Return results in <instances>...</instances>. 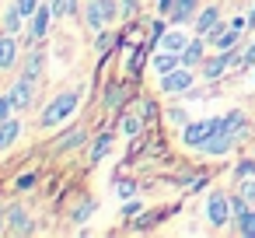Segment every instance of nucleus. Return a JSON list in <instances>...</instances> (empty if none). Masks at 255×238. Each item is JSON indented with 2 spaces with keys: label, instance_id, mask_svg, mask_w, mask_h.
Listing matches in <instances>:
<instances>
[{
  "label": "nucleus",
  "instance_id": "nucleus-38",
  "mask_svg": "<svg viewBox=\"0 0 255 238\" xmlns=\"http://www.w3.org/2000/svg\"><path fill=\"white\" fill-rule=\"evenodd\" d=\"M14 186H18V193H28V189H35V175H32V172H28V175H18Z\"/></svg>",
  "mask_w": 255,
  "mask_h": 238
},
{
  "label": "nucleus",
  "instance_id": "nucleus-26",
  "mask_svg": "<svg viewBox=\"0 0 255 238\" xmlns=\"http://www.w3.org/2000/svg\"><path fill=\"white\" fill-rule=\"evenodd\" d=\"M241 32H245V28H238V25H227V28H224V32L213 39V46H217V49H234V46L241 42Z\"/></svg>",
  "mask_w": 255,
  "mask_h": 238
},
{
  "label": "nucleus",
  "instance_id": "nucleus-9",
  "mask_svg": "<svg viewBox=\"0 0 255 238\" xmlns=\"http://www.w3.org/2000/svg\"><path fill=\"white\" fill-rule=\"evenodd\" d=\"M35 88H39V81H32V77H18V81H11V98H14V109L18 112H25V109H32L35 105Z\"/></svg>",
  "mask_w": 255,
  "mask_h": 238
},
{
  "label": "nucleus",
  "instance_id": "nucleus-3",
  "mask_svg": "<svg viewBox=\"0 0 255 238\" xmlns=\"http://www.w3.org/2000/svg\"><path fill=\"white\" fill-rule=\"evenodd\" d=\"M217 126H220V116H217V119H196V123L189 119V123L182 126V144H185V147H192V151H199V147L213 137V130H217Z\"/></svg>",
  "mask_w": 255,
  "mask_h": 238
},
{
  "label": "nucleus",
  "instance_id": "nucleus-37",
  "mask_svg": "<svg viewBox=\"0 0 255 238\" xmlns=\"http://www.w3.org/2000/svg\"><path fill=\"white\" fill-rule=\"evenodd\" d=\"M140 116H143V119H147V123H150V119H154V116H157V105H154V102H150V98H143V102H140Z\"/></svg>",
  "mask_w": 255,
  "mask_h": 238
},
{
  "label": "nucleus",
  "instance_id": "nucleus-5",
  "mask_svg": "<svg viewBox=\"0 0 255 238\" xmlns=\"http://www.w3.org/2000/svg\"><path fill=\"white\" fill-rule=\"evenodd\" d=\"M192 28H196V35H203L206 42H213L227 25L220 21V7H217V4H210V7H203V11L196 14V25H192Z\"/></svg>",
  "mask_w": 255,
  "mask_h": 238
},
{
  "label": "nucleus",
  "instance_id": "nucleus-14",
  "mask_svg": "<svg viewBox=\"0 0 255 238\" xmlns=\"http://www.w3.org/2000/svg\"><path fill=\"white\" fill-rule=\"evenodd\" d=\"M178 56H182V67H192V70L203 67V60H206V39H203V35H192L189 46H185Z\"/></svg>",
  "mask_w": 255,
  "mask_h": 238
},
{
  "label": "nucleus",
  "instance_id": "nucleus-2",
  "mask_svg": "<svg viewBox=\"0 0 255 238\" xmlns=\"http://www.w3.org/2000/svg\"><path fill=\"white\" fill-rule=\"evenodd\" d=\"M241 53H245V49L234 46V49H217L213 56H206L203 67H199V70H203V81H220L231 67H241Z\"/></svg>",
  "mask_w": 255,
  "mask_h": 238
},
{
  "label": "nucleus",
  "instance_id": "nucleus-39",
  "mask_svg": "<svg viewBox=\"0 0 255 238\" xmlns=\"http://www.w3.org/2000/svg\"><path fill=\"white\" fill-rule=\"evenodd\" d=\"M241 67H255V42H252V46L241 53Z\"/></svg>",
  "mask_w": 255,
  "mask_h": 238
},
{
  "label": "nucleus",
  "instance_id": "nucleus-29",
  "mask_svg": "<svg viewBox=\"0 0 255 238\" xmlns=\"http://www.w3.org/2000/svg\"><path fill=\"white\" fill-rule=\"evenodd\" d=\"M14 112H18L14 109V98H11V91H4V95H0V123H7Z\"/></svg>",
  "mask_w": 255,
  "mask_h": 238
},
{
  "label": "nucleus",
  "instance_id": "nucleus-19",
  "mask_svg": "<svg viewBox=\"0 0 255 238\" xmlns=\"http://www.w3.org/2000/svg\"><path fill=\"white\" fill-rule=\"evenodd\" d=\"M185 46H189V35H185L178 25H175V28H168V32L161 35V42H157V49H168V53H182Z\"/></svg>",
  "mask_w": 255,
  "mask_h": 238
},
{
  "label": "nucleus",
  "instance_id": "nucleus-12",
  "mask_svg": "<svg viewBox=\"0 0 255 238\" xmlns=\"http://www.w3.org/2000/svg\"><path fill=\"white\" fill-rule=\"evenodd\" d=\"M21 46H18V35H7L0 32V70H14L21 63Z\"/></svg>",
  "mask_w": 255,
  "mask_h": 238
},
{
  "label": "nucleus",
  "instance_id": "nucleus-11",
  "mask_svg": "<svg viewBox=\"0 0 255 238\" xmlns=\"http://www.w3.org/2000/svg\"><path fill=\"white\" fill-rule=\"evenodd\" d=\"M84 25H88V32H91V35L112 25V21H109V7H105V0H88V4H84Z\"/></svg>",
  "mask_w": 255,
  "mask_h": 238
},
{
  "label": "nucleus",
  "instance_id": "nucleus-34",
  "mask_svg": "<svg viewBox=\"0 0 255 238\" xmlns=\"http://www.w3.org/2000/svg\"><path fill=\"white\" fill-rule=\"evenodd\" d=\"M238 193H241V196L255 207V175H252V179H241V189H238Z\"/></svg>",
  "mask_w": 255,
  "mask_h": 238
},
{
  "label": "nucleus",
  "instance_id": "nucleus-6",
  "mask_svg": "<svg viewBox=\"0 0 255 238\" xmlns=\"http://www.w3.org/2000/svg\"><path fill=\"white\" fill-rule=\"evenodd\" d=\"M231 217H234V214H231V196L220 193V189H213V193L206 196V221H210L213 228H224Z\"/></svg>",
  "mask_w": 255,
  "mask_h": 238
},
{
  "label": "nucleus",
  "instance_id": "nucleus-13",
  "mask_svg": "<svg viewBox=\"0 0 255 238\" xmlns=\"http://www.w3.org/2000/svg\"><path fill=\"white\" fill-rule=\"evenodd\" d=\"M42 70H46V49L35 46V49H28L21 56V74L32 77V81H42Z\"/></svg>",
  "mask_w": 255,
  "mask_h": 238
},
{
  "label": "nucleus",
  "instance_id": "nucleus-36",
  "mask_svg": "<svg viewBox=\"0 0 255 238\" xmlns=\"http://www.w3.org/2000/svg\"><path fill=\"white\" fill-rule=\"evenodd\" d=\"M248 207H252V203H248L241 193H234V196H231V214H234V217H238V214H245Z\"/></svg>",
  "mask_w": 255,
  "mask_h": 238
},
{
  "label": "nucleus",
  "instance_id": "nucleus-35",
  "mask_svg": "<svg viewBox=\"0 0 255 238\" xmlns=\"http://www.w3.org/2000/svg\"><path fill=\"white\" fill-rule=\"evenodd\" d=\"M116 193H119V200H133V193H136V182H116Z\"/></svg>",
  "mask_w": 255,
  "mask_h": 238
},
{
  "label": "nucleus",
  "instance_id": "nucleus-7",
  "mask_svg": "<svg viewBox=\"0 0 255 238\" xmlns=\"http://www.w3.org/2000/svg\"><path fill=\"white\" fill-rule=\"evenodd\" d=\"M4 231H7V235H32V231H35L32 214H28L21 203L7 207V210H4Z\"/></svg>",
  "mask_w": 255,
  "mask_h": 238
},
{
  "label": "nucleus",
  "instance_id": "nucleus-20",
  "mask_svg": "<svg viewBox=\"0 0 255 238\" xmlns=\"http://www.w3.org/2000/svg\"><path fill=\"white\" fill-rule=\"evenodd\" d=\"M116 46H119V35L112 32V25H109V28H102V32H95V53H98V56H105V60H109Z\"/></svg>",
  "mask_w": 255,
  "mask_h": 238
},
{
  "label": "nucleus",
  "instance_id": "nucleus-23",
  "mask_svg": "<svg viewBox=\"0 0 255 238\" xmlns=\"http://www.w3.org/2000/svg\"><path fill=\"white\" fill-rule=\"evenodd\" d=\"M150 63H154V70H157V77H161V74H171L175 67H182V56H178V53L161 49V53H154V60H150Z\"/></svg>",
  "mask_w": 255,
  "mask_h": 238
},
{
  "label": "nucleus",
  "instance_id": "nucleus-25",
  "mask_svg": "<svg viewBox=\"0 0 255 238\" xmlns=\"http://www.w3.org/2000/svg\"><path fill=\"white\" fill-rule=\"evenodd\" d=\"M126 81H112L109 88H105V109H119L123 102H126Z\"/></svg>",
  "mask_w": 255,
  "mask_h": 238
},
{
  "label": "nucleus",
  "instance_id": "nucleus-28",
  "mask_svg": "<svg viewBox=\"0 0 255 238\" xmlns=\"http://www.w3.org/2000/svg\"><path fill=\"white\" fill-rule=\"evenodd\" d=\"M234 228H238V235L255 238V207H248L245 214H238V217H234Z\"/></svg>",
  "mask_w": 255,
  "mask_h": 238
},
{
  "label": "nucleus",
  "instance_id": "nucleus-18",
  "mask_svg": "<svg viewBox=\"0 0 255 238\" xmlns=\"http://www.w3.org/2000/svg\"><path fill=\"white\" fill-rule=\"evenodd\" d=\"M21 119L18 116H11L7 123H0V154H4V151H11L14 144H18V137H21Z\"/></svg>",
  "mask_w": 255,
  "mask_h": 238
},
{
  "label": "nucleus",
  "instance_id": "nucleus-10",
  "mask_svg": "<svg viewBox=\"0 0 255 238\" xmlns=\"http://www.w3.org/2000/svg\"><path fill=\"white\" fill-rule=\"evenodd\" d=\"M234 144H238V140H234V137L224 130V116H220V126H217V130H213V137H210V140L199 147V154H206V158H220V154H227Z\"/></svg>",
  "mask_w": 255,
  "mask_h": 238
},
{
  "label": "nucleus",
  "instance_id": "nucleus-41",
  "mask_svg": "<svg viewBox=\"0 0 255 238\" xmlns=\"http://www.w3.org/2000/svg\"><path fill=\"white\" fill-rule=\"evenodd\" d=\"M136 214H140V203H129V200H126V207H123V217H136Z\"/></svg>",
  "mask_w": 255,
  "mask_h": 238
},
{
  "label": "nucleus",
  "instance_id": "nucleus-30",
  "mask_svg": "<svg viewBox=\"0 0 255 238\" xmlns=\"http://www.w3.org/2000/svg\"><path fill=\"white\" fill-rule=\"evenodd\" d=\"M234 175H238V179H252V175H255V158H241V161L234 165Z\"/></svg>",
  "mask_w": 255,
  "mask_h": 238
},
{
  "label": "nucleus",
  "instance_id": "nucleus-4",
  "mask_svg": "<svg viewBox=\"0 0 255 238\" xmlns=\"http://www.w3.org/2000/svg\"><path fill=\"white\" fill-rule=\"evenodd\" d=\"M192 84H196V74H192V67H175L171 74H161V81H157L161 95H185Z\"/></svg>",
  "mask_w": 255,
  "mask_h": 238
},
{
  "label": "nucleus",
  "instance_id": "nucleus-27",
  "mask_svg": "<svg viewBox=\"0 0 255 238\" xmlns=\"http://www.w3.org/2000/svg\"><path fill=\"white\" fill-rule=\"evenodd\" d=\"M95 207H98V203H95L91 196H84V200L70 210V221H74V224H88V221H91V214H95Z\"/></svg>",
  "mask_w": 255,
  "mask_h": 238
},
{
  "label": "nucleus",
  "instance_id": "nucleus-42",
  "mask_svg": "<svg viewBox=\"0 0 255 238\" xmlns=\"http://www.w3.org/2000/svg\"><path fill=\"white\" fill-rule=\"evenodd\" d=\"M248 28H255V7L248 11Z\"/></svg>",
  "mask_w": 255,
  "mask_h": 238
},
{
  "label": "nucleus",
  "instance_id": "nucleus-15",
  "mask_svg": "<svg viewBox=\"0 0 255 238\" xmlns=\"http://www.w3.org/2000/svg\"><path fill=\"white\" fill-rule=\"evenodd\" d=\"M81 144H88V130H84V126H70V130L60 133V140L53 144V151L63 154V151H74V147H81Z\"/></svg>",
  "mask_w": 255,
  "mask_h": 238
},
{
  "label": "nucleus",
  "instance_id": "nucleus-1",
  "mask_svg": "<svg viewBox=\"0 0 255 238\" xmlns=\"http://www.w3.org/2000/svg\"><path fill=\"white\" fill-rule=\"evenodd\" d=\"M77 109H81V88H63V91L53 95L49 105L39 112V126H42V130H53V126H60L63 119H70Z\"/></svg>",
  "mask_w": 255,
  "mask_h": 238
},
{
  "label": "nucleus",
  "instance_id": "nucleus-17",
  "mask_svg": "<svg viewBox=\"0 0 255 238\" xmlns=\"http://www.w3.org/2000/svg\"><path fill=\"white\" fill-rule=\"evenodd\" d=\"M196 14H199V0H175L168 21L171 25H189V21H196Z\"/></svg>",
  "mask_w": 255,
  "mask_h": 238
},
{
  "label": "nucleus",
  "instance_id": "nucleus-21",
  "mask_svg": "<svg viewBox=\"0 0 255 238\" xmlns=\"http://www.w3.org/2000/svg\"><path fill=\"white\" fill-rule=\"evenodd\" d=\"M224 130H227L234 140H241V137H245V130H248V116H245L241 109H231V112L224 116Z\"/></svg>",
  "mask_w": 255,
  "mask_h": 238
},
{
  "label": "nucleus",
  "instance_id": "nucleus-40",
  "mask_svg": "<svg viewBox=\"0 0 255 238\" xmlns=\"http://www.w3.org/2000/svg\"><path fill=\"white\" fill-rule=\"evenodd\" d=\"M154 4H157V14H171V7H175V0H154Z\"/></svg>",
  "mask_w": 255,
  "mask_h": 238
},
{
  "label": "nucleus",
  "instance_id": "nucleus-33",
  "mask_svg": "<svg viewBox=\"0 0 255 238\" xmlns=\"http://www.w3.org/2000/svg\"><path fill=\"white\" fill-rule=\"evenodd\" d=\"M168 119H171L175 126H185V123H189V112H185L182 105H171V109H168Z\"/></svg>",
  "mask_w": 255,
  "mask_h": 238
},
{
  "label": "nucleus",
  "instance_id": "nucleus-32",
  "mask_svg": "<svg viewBox=\"0 0 255 238\" xmlns=\"http://www.w3.org/2000/svg\"><path fill=\"white\" fill-rule=\"evenodd\" d=\"M136 11H140V0H123V4H119V18H136Z\"/></svg>",
  "mask_w": 255,
  "mask_h": 238
},
{
  "label": "nucleus",
  "instance_id": "nucleus-43",
  "mask_svg": "<svg viewBox=\"0 0 255 238\" xmlns=\"http://www.w3.org/2000/svg\"><path fill=\"white\" fill-rule=\"evenodd\" d=\"M0 231H4V210H0Z\"/></svg>",
  "mask_w": 255,
  "mask_h": 238
},
{
  "label": "nucleus",
  "instance_id": "nucleus-24",
  "mask_svg": "<svg viewBox=\"0 0 255 238\" xmlns=\"http://www.w3.org/2000/svg\"><path fill=\"white\" fill-rule=\"evenodd\" d=\"M143 123H147V119H143L140 112H123L119 130H123V137H129V140H133V137H140V133H143Z\"/></svg>",
  "mask_w": 255,
  "mask_h": 238
},
{
  "label": "nucleus",
  "instance_id": "nucleus-31",
  "mask_svg": "<svg viewBox=\"0 0 255 238\" xmlns=\"http://www.w3.org/2000/svg\"><path fill=\"white\" fill-rule=\"evenodd\" d=\"M14 4H18V11H21V14H25V21H28V18L42 7V0H14Z\"/></svg>",
  "mask_w": 255,
  "mask_h": 238
},
{
  "label": "nucleus",
  "instance_id": "nucleus-22",
  "mask_svg": "<svg viewBox=\"0 0 255 238\" xmlns=\"http://www.w3.org/2000/svg\"><path fill=\"white\" fill-rule=\"evenodd\" d=\"M21 25H25V14L18 11V4H11V7L4 11V18H0V32L18 35V32H21Z\"/></svg>",
  "mask_w": 255,
  "mask_h": 238
},
{
  "label": "nucleus",
  "instance_id": "nucleus-16",
  "mask_svg": "<svg viewBox=\"0 0 255 238\" xmlns=\"http://www.w3.org/2000/svg\"><path fill=\"white\" fill-rule=\"evenodd\" d=\"M112 144H116V137L109 133V130H102L95 140H91V151H88V168H95V165H102V158L112 151Z\"/></svg>",
  "mask_w": 255,
  "mask_h": 238
},
{
  "label": "nucleus",
  "instance_id": "nucleus-8",
  "mask_svg": "<svg viewBox=\"0 0 255 238\" xmlns=\"http://www.w3.org/2000/svg\"><path fill=\"white\" fill-rule=\"evenodd\" d=\"M53 21H56V14H53V7H49V0H42V7L28 18V39H32V42H42V39L49 35Z\"/></svg>",
  "mask_w": 255,
  "mask_h": 238
}]
</instances>
